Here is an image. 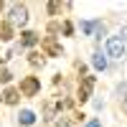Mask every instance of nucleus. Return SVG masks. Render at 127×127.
<instances>
[{
    "label": "nucleus",
    "mask_w": 127,
    "mask_h": 127,
    "mask_svg": "<svg viewBox=\"0 0 127 127\" xmlns=\"http://www.w3.org/2000/svg\"><path fill=\"white\" fill-rule=\"evenodd\" d=\"M92 89H94V76H81L79 84V102H87L92 97Z\"/></svg>",
    "instance_id": "20e7f679"
},
{
    "label": "nucleus",
    "mask_w": 127,
    "mask_h": 127,
    "mask_svg": "<svg viewBox=\"0 0 127 127\" xmlns=\"http://www.w3.org/2000/svg\"><path fill=\"white\" fill-rule=\"evenodd\" d=\"M92 66L97 69V71H104V69H107V56H104L102 51H94V56H92Z\"/></svg>",
    "instance_id": "423d86ee"
},
{
    "label": "nucleus",
    "mask_w": 127,
    "mask_h": 127,
    "mask_svg": "<svg viewBox=\"0 0 127 127\" xmlns=\"http://www.w3.org/2000/svg\"><path fill=\"white\" fill-rule=\"evenodd\" d=\"M87 127H99V122H97V120H92V122H87Z\"/></svg>",
    "instance_id": "6ab92c4d"
},
{
    "label": "nucleus",
    "mask_w": 127,
    "mask_h": 127,
    "mask_svg": "<svg viewBox=\"0 0 127 127\" xmlns=\"http://www.w3.org/2000/svg\"><path fill=\"white\" fill-rule=\"evenodd\" d=\"M0 38H3V41H10V38H13V26H10V23H3V26H0Z\"/></svg>",
    "instance_id": "9d476101"
},
{
    "label": "nucleus",
    "mask_w": 127,
    "mask_h": 127,
    "mask_svg": "<svg viewBox=\"0 0 127 127\" xmlns=\"http://www.w3.org/2000/svg\"><path fill=\"white\" fill-rule=\"evenodd\" d=\"M8 15H10V20H8L10 26H26L28 23V8L26 5H13Z\"/></svg>",
    "instance_id": "f257e3e1"
},
{
    "label": "nucleus",
    "mask_w": 127,
    "mask_h": 127,
    "mask_svg": "<svg viewBox=\"0 0 127 127\" xmlns=\"http://www.w3.org/2000/svg\"><path fill=\"white\" fill-rule=\"evenodd\" d=\"M46 8H48V13H51V15H54V13H56V10H59V3H48Z\"/></svg>",
    "instance_id": "2eb2a0df"
},
{
    "label": "nucleus",
    "mask_w": 127,
    "mask_h": 127,
    "mask_svg": "<svg viewBox=\"0 0 127 127\" xmlns=\"http://www.w3.org/2000/svg\"><path fill=\"white\" fill-rule=\"evenodd\" d=\"M38 43V33H33V31H26L23 38H20V46H36Z\"/></svg>",
    "instance_id": "6e6552de"
},
{
    "label": "nucleus",
    "mask_w": 127,
    "mask_h": 127,
    "mask_svg": "<svg viewBox=\"0 0 127 127\" xmlns=\"http://www.w3.org/2000/svg\"><path fill=\"white\" fill-rule=\"evenodd\" d=\"M120 36H122V43H127V26H125V28L120 31Z\"/></svg>",
    "instance_id": "a211bd4d"
},
{
    "label": "nucleus",
    "mask_w": 127,
    "mask_h": 127,
    "mask_svg": "<svg viewBox=\"0 0 127 127\" xmlns=\"http://www.w3.org/2000/svg\"><path fill=\"white\" fill-rule=\"evenodd\" d=\"M3 102L5 104H15L18 102V89H5L3 92Z\"/></svg>",
    "instance_id": "1a4fd4ad"
},
{
    "label": "nucleus",
    "mask_w": 127,
    "mask_h": 127,
    "mask_svg": "<svg viewBox=\"0 0 127 127\" xmlns=\"http://www.w3.org/2000/svg\"><path fill=\"white\" fill-rule=\"evenodd\" d=\"M36 122V114L31 112V109H20V114H18V125H23V127H31Z\"/></svg>",
    "instance_id": "0eeeda50"
},
{
    "label": "nucleus",
    "mask_w": 127,
    "mask_h": 127,
    "mask_svg": "<svg viewBox=\"0 0 127 127\" xmlns=\"http://www.w3.org/2000/svg\"><path fill=\"white\" fill-rule=\"evenodd\" d=\"M117 97L127 102V81H125V84H120V87H117Z\"/></svg>",
    "instance_id": "f8f14e48"
},
{
    "label": "nucleus",
    "mask_w": 127,
    "mask_h": 127,
    "mask_svg": "<svg viewBox=\"0 0 127 127\" xmlns=\"http://www.w3.org/2000/svg\"><path fill=\"white\" fill-rule=\"evenodd\" d=\"M107 54H109L112 59H122V56H125V43H122V38L112 36V38L107 41Z\"/></svg>",
    "instance_id": "7ed1b4c3"
},
{
    "label": "nucleus",
    "mask_w": 127,
    "mask_h": 127,
    "mask_svg": "<svg viewBox=\"0 0 127 127\" xmlns=\"http://www.w3.org/2000/svg\"><path fill=\"white\" fill-rule=\"evenodd\" d=\"M43 51H46L48 56H61V46L56 43V38H54V36H48V38L43 41Z\"/></svg>",
    "instance_id": "39448f33"
},
{
    "label": "nucleus",
    "mask_w": 127,
    "mask_h": 127,
    "mask_svg": "<svg viewBox=\"0 0 127 127\" xmlns=\"http://www.w3.org/2000/svg\"><path fill=\"white\" fill-rule=\"evenodd\" d=\"M99 26V20H84V23H81V31H84V33H94V28H97Z\"/></svg>",
    "instance_id": "9b49d317"
},
{
    "label": "nucleus",
    "mask_w": 127,
    "mask_h": 127,
    "mask_svg": "<svg viewBox=\"0 0 127 127\" xmlns=\"http://www.w3.org/2000/svg\"><path fill=\"white\" fill-rule=\"evenodd\" d=\"M71 31H74V26H71V23H64V33L71 36Z\"/></svg>",
    "instance_id": "dca6fc26"
},
{
    "label": "nucleus",
    "mask_w": 127,
    "mask_h": 127,
    "mask_svg": "<svg viewBox=\"0 0 127 127\" xmlns=\"http://www.w3.org/2000/svg\"><path fill=\"white\" fill-rule=\"evenodd\" d=\"M102 36H104V23L99 20V26L94 28V38H102Z\"/></svg>",
    "instance_id": "4468645a"
},
{
    "label": "nucleus",
    "mask_w": 127,
    "mask_h": 127,
    "mask_svg": "<svg viewBox=\"0 0 127 127\" xmlns=\"http://www.w3.org/2000/svg\"><path fill=\"white\" fill-rule=\"evenodd\" d=\"M31 64H33V66H38V64H43V56L41 54H31V59H28Z\"/></svg>",
    "instance_id": "ddd939ff"
},
{
    "label": "nucleus",
    "mask_w": 127,
    "mask_h": 127,
    "mask_svg": "<svg viewBox=\"0 0 127 127\" xmlns=\"http://www.w3.org/2000/svg\"><path fill=\"white\" fill-rule=\"evenodd\" d=\"M8 79H10V74H8V71H0V81H3V84H5Z\"/></svg>",
    "instance_id": "f3484780"
},
{
    "label": "nucleus",
    "mask_w": 127,
    "mask_h": 127,
    "mask_svg": "<svg viewBox=\"0 0 127 127\" xmlns=\"http://www.w3.org/2000/svg\"><path fill=\"white\" fill-rule=\"evenodd\" d=\"M38 92H41L38 76H26L23 81H20V94H23V97H36Z\"/></svg>",
    "instance_id": "f03ea898"
},
{
    "label": "nucleus",
    "mask_w": 127,
    "mask_h": 127,
    "mask_svg": "<svg viewBox=\"0 0 127 127\" xmlns=\"http://www.w3.org/2000/svg\"><path fill=\"white\" fill-rule=\"evenodd\" d=\"M0 8H3V3H0Z\"/></svg>",
    "instance_id": "aec40b11"
}]
</instances>
